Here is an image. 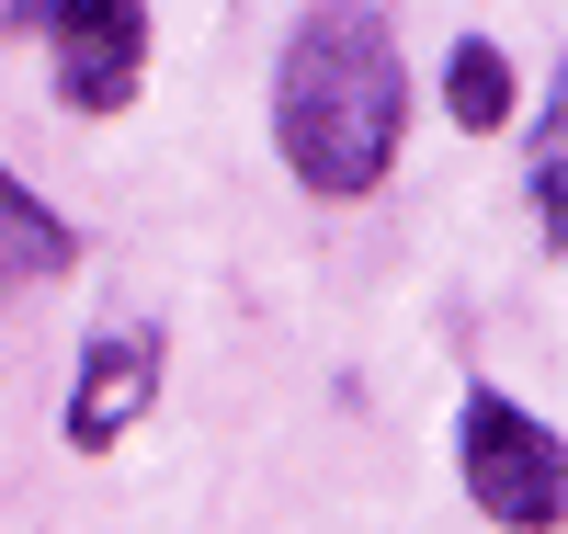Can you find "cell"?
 <instances>
[{"instance_id": "1", "label": "cell", "mask_w": 568, "mask_h": 534, "mask_svg": "<svg viewBox=\"0 0 568 534\" xmlns=\"http://www.w3.org/2000/svg\"><path fill=\"white\" fill-rule=\"evenodd\" d=\"M398 137H409V69H398L387 12H364V0L296 12V34L273 58V149H284V171L318 205H364L398 171Z\"/></svg>"}, {"instance_id": "2", "label": "cell", "mask_w": 568, "mask_h": 534, "mask_svg": "<svg viewBox=\"0 0 568 534\" xmlns=\"http://www.w3.org/2000/svg\"><path fill=\"white\" fill-rule=\"evenodd\" d=\"M455 477L500 534H557L568 523V455L535 410H511L500 386H466L455 399Z\"/></svg>"}, {"instance_id": "3", "label": "cell", "mask_w": 568, "mask_h": 534, "mask_svg": "<svg viewBox=\"0 0 568 534\" xmlns=\"http://www.w3.org/2000/svg\"><path fill=\"white\" fill-rule=\"evenodd\" d=\"M58 58V103L69 114H125L149 80V0H12Z\"/></svg>"}, {"instance_id": "4", "label": "cell", "mask_w": 568, "mask_h": 534, "mask_svg": "<svg viewBox=\"0 0 568 534\" xmlns=\"http://www.w3.org/2000/svg\"><path fill=\"white\" fill-rule=\"evenodd\" d=\"M160 399V330H114V342H91L80 353V386H69V410H58V432L80 455H103V444H125L136 432V410Z\"/></svg>"}, {"instance_id": "5", "label": "cell", "mask_w": 568, "mask_h": 534, "mask_svg": "<svg viewBox=\"0 0 568 534\" xmlns=\"http://www.w3.org/2000/svg\"><path fill=\"white\" fill-rule=\"evenodd\" d=\"M69 262H80V228L0 160V284H58Z\"/></svg>"}, {"instance_id": "6", "label": "cell", "mask_w": 568, "mask_h": 534, "mask_svg": "<svg viewBox=\"0 0 568 534\" xmlns=\"http://www.w3.org/2000/svg\"><path fill=\"white\" fill-rule=\"evenodd\" d=\"M444 103H455V125H466V137L511 125V58H500L489 34H455V46H444Z\"/></svg>"}, {"instance_id": "7", "label": "cell", "mask_w": 568, "mask_h": 534, "mask_svg": "<svg viewBox=\"0 0 568 534\" xmlns=\"http://www.w3.org/2000/svg\"><path fill=\"white\" fill-rule=\"evenodd\" d=\"M535 216H546V251L568 239V160H557V103H546V137H535Z\"/></svg>"}]
</instances>
